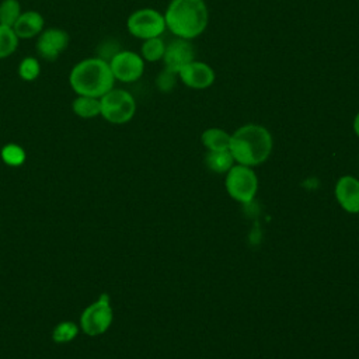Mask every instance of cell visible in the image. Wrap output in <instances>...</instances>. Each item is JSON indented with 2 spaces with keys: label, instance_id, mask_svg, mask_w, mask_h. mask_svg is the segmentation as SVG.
<instances>
[{
  "label": "cell",
  "instance_id": "ac0fdd59",
  "mask_svg": "<svg viewBox=\"0 0 359 359\" xmlns=\"http://www.w3.org/2000/svg\"><path fill=\"white\" fill-rule=\"evenodd\" d=\"M21 13L22 10L18 0H3L0 3V24L13 28Z\"/></svg>",
  "mask_w": 359,
  "mask_h": 359
},
{
  "label": "cell",
  "instance_id": "603a6c76",
  "mask_svg": "<svg viewBox=\"0 0 359 359\" xmlns=\"http://www.w3.org/2000/svg\"><path fill=\"white\" fill-rule=\"evenodd\" d=\"M175 76H177L175 73H172V72L164 69V70L158 74V77H157V86H158V88H160L161 91H168V90H171V87L175 84Z\"/></svg>",
  "mask_w": 359,
  "mask_h": 359
},
{
  "label": "cell",
  "instance_id": "6da1fadb",
  "mask_svg": "<svg viewBox=\"0 0 359 359\" xmlns=\"http://www.w3.org/2000/svg\"><path fill=\"white\" fill-rule=\"evenodd\" d=\"M69 84L76 95L101 98L114 88L115 77L108 60L101 56L87 57L77 62L69 73Z\"/></svg>",
  "mask_w": 359,
  "mask_h": 359
},
{
  "label": "cell",
  "instance_id": "7a4b0ae2",
  "mask_svg": "<svg viewBox=\"0 0 359 359\" xmlns=\"http://www.w3.org/2000/svg\"><path fill=\"white\" fill-rule=\"evenodd\" d=\"M165 27L182 39L199 36L208 27L209 11L205 0H171L164 13Z\"/></svg>",
  "mask_w": 359,
  "mask_h": 359
},
{
  "label": "cell",
  "instance_id": "30bf717a",
  "mask_svg": "<svg viewBox=\"0 0 359 359\" xmlns=\"http://www.w3.org/2000/svg\"><path fill=\"white\" fill-rule=\"evenodd\" d=\"M192 60H195V49L191 41L177 38L168 45H165L163 62L167 70L178 76V72Z\"/></svg>",
  "mask_w": 359,
  "mask_h": 359
},
{
  "label": "cell",
  "instance_id": "d6986e66",
  "mask_svg": "<svg viewBox=\"0 0 359 359\" xmlns=\"http://www.w3.org/2000/svg\"><path fill=\"white\" fill-rule=\"evenodd\" d=\"M18 36L11 27L0 24V59L11 56L18 46Z\"/></svg>",
  "mask_w": 359,
  "mask_h": 359
},
{
  "label": "cell",
  "instance_id": "7c38bea8",
  "mask_svg": "<svg viewBox=\"0 0 359 359\" xmlns=\"http://www.w3.org/2000/svg\"><path fill=\"white\" fill-rule=\"evenodd\" d=\"M335 196L346 212H359V181L356 178L349 175L339 178L335 187Z\"/></svg>",
  "mask_w": 359,
  "mask_h": 359
},
{
  "label": "cell",
  "instance_id": "2e32d148",
  "mask_svg": "<svg viewBox=\"0 0 359 359\" xmlns=\"http://www.w3.org/2000/svg\"><path fill=\"white\" fill-rule=\"evenodd\" d=\"M165 52V43L161 36L144 39L140 48V56L144 62H158L163 60Z\"/></svg>",
  "mask_w": 359,
  "mask_h": 359
},
{
  "label": "cell",
  "instance_id": "5b68a950",
  "mask_svg": "<svg viewBox=\"0 0 359 359\" xmlns=\"http://www.w3.org/2000/svg\"><path fill=\"white\" fill-rule=\"evenodd\" d=\"M126 28L129 34L142 41L161 36L165 31V20L164 14L157 11L156 8L144 7L135 10L126 20Z\"/></svg>",
  "mask_w": 359,
  "mask_h": 359
},
{
  "label": "cell",
  "instance_id": "44dd1931",
  "mask_svg": "<svg viewBox=\"0 0 359 359\" xmlns=\"http://www.w3.org/2000/svg\"><path fill=\"white\" fill-rule=\"evenodd\" d=\"M79 327L73 321H62L52 331V339L56 344H66L76 338Z\"/></svg>",
  "mask_w": 359,
  "mask_h": 359
},
{
  "label": "cell",
  "instance_id": "277c9868",
  "mask_svg": "<svg viewBox=\"0 0 359 359\" xmlns=\"http://www.w3.org/2000/svg\"><path fill=\"white\" fill-rule=\"evenodd\" d=\"M101 116L114 125L129 122L136 112V101L133 95L122 88H112L100 98Z\"/></svg>",
  "mask_w": 359,
  "mask_h": 359
},
{
  "label": "cell",
  "instance_id": "7402d4cb",
  "mask_svg": "<svg viewBox=\"0 0 359 359\" xmlns=\"http://www.w3.org/2000/svg\"><path fill=\"white\" fill-rule=\"evenodd\" d=\"M0 154H1L3 161L7 165H11V167H18V165H21L25 161V151H24V149L21 146L15 144V143L6 144L1 149Z\"/></svg>",
  "mask_w": 359,
  "mask_h": 359
},
{
  "label": "cell",
  "instance_id": "9a60e30c",
  "mask_svg": "<svg viewBox=\"0 0 359 359\" xmlns=\"http://www.w3.org/2000/svg\"><path fill=\"white\" fill-rule=\"evenodd\" d=\"M230 137L231 135H229L226 130L210 128L202 133V143L206 149H209V151L227 150L230 147Z\"/></svg>",
  "mask_w": 359,
  "mask_h": 359
},
{
  "label": "cell",
  "instance_id": "8992f818",
  "mask_svg": "<svg viewBox=\"0 0 359 359\" xmlns=\"http://www.w3.org/2000/svg\"><path fill=\"white\" fill-rule=\"evenodd\" d=\"M112 309L109 304L108 294L102 293L100 297L84 309L80 317V327L84 334L90 337L104 334L112 323Z\"/></svg>",
  "mask_w": 359,
  "mask_h": 359
},
{
  "label": "cell",
  "instance_id": "3957f363",
  "mask_svg": "<svg viewBox=\"0 0 359 359\" xmlns=\"http://www.w3.org/2000/svg\"><path fill=\"white\" fill-rule=\"evenodd\" d=\"M233 158L241 165H258L272 151V136L269 130L257 123L238 128L230 137L229 147Z\"/></svg>",
  "mask_w": 359,
  "mask_h": 359
},
{
  "label": "cell",
  "instance_id": "8fae6325",
  "mask_svg": "<svg viewBox=\"0 0 359 359\" xmlns=\"http://www.w3.org/2000/svg\"><path fill=\"white\" fill-rule=\"evenodd\" d=\"M215 70L205 62L192 60L178 72V79L189 88L205 90L215 81Z\"/></svg>",
  "mask_w": 359,
  "mask_h": 359
},
{
  "label": "cell",
  "instance_id": "ba28073f",
  "mask_svg": "<svg viewBox=\"0 0 359 359\" xmlns=\"http://www.w3.org/2000/svg\"><path fill=\"white\" fill-rule=\"evenodd\" d=\"M115 80L121 83L137 81L144 72V60L133 50H116L108 59Z\"/></svg>",
  "mask_w": 359,
  "mask_h": 359
},
{
  "label": "cell",
  "instance_id": "5bb4252c",
  "mask_svg": "<svg viewBox=\"0 0 359 359\" xmlns=\"http://www.w3.org/2000/svg\"><path fill=\"white\" fill-rule=\"evenodd\" d=\"M72 109L77 116L83 119H91L101 114V102L100 98L77 95L72 102Z\"/></svg>",
  "mask_w": 359,
  "mask_h": 359
},
{
  "label": "cell",
  "instance_id": "4fadbf2b",
  "mask_svg": "<svg viewBox=\"0 0 359 359\" xmlns=\"http://www.w3.org/2000/svg\"><path fill=\"white\" fill-rule=\"evenodd\" d=\"M18 39H31L38 36L45 29V18L39 11H22L13 27Z\"/></svg>",
  "mask_w": 359,
  "mask_h": 359
},
{
  "label": "cell",
  "instance_id": "52a82bcc",
  "mask_svg": "<svg viewBox=\"0 0 359 359\" xmlns=\"http://www.w3.org/2000/svg\"><path fill=\"white\" fill-rule=\"evenodd\" d=\"M257 177L250 167L238 164L229 170L226 177V189L236 201L243 203L252 201L257 192Z\"/></svg>",
  "mask_w": 359,
  "mask_h": 359
},
{
  "label": "cell",
  "instance_id": "e0dca14e",
  "mask_svg": "<svg viewBox=\"0 0 359 359\" xmlns=\"http://www.w3.org/2000/svg\"><path fill=\"white\" fill-rule=\"evenodd\" d=\"M233 156L230 150H215L209 151L206 156V164L215 172H226L233 165Z\"/></svg>",
  "mask_w": 359,
  "mask_h": 359
},
{
  "label": "cell",
  "instance_id": "ffe728a7",
  "mask_svg": "<svg viewBox=\"0 0 359 359\" xmlns=\"http://www.w3.org/2000/svg\"><path fill=\"white\" fill-rule=\"evenodd\" d=\"M18 77L24 81H34L41 74V65L39 60L34 56L24 57L18 65Z\"/></svg>",
  "mask_w": 359,
  "mask_h": 359
},
{
  "label": "cell",
  "instance_id": "9c48e42d",
  "mask_svg": "<svg viewBox=\"0 0 359 359\" xmlns=\"http://www.w3.org/2000/svg\"><path fill=\"white\" fill-rule=\"evenodd\" d=\"M69 46V34L62 28H46L36 36V53L48 62L56 60Z\"/></svg>",
  "mask_w": 359,
  "mask_h": 359
},
{
  "label": "cell",
  "instance_id": "cb8c5ba5",
  "mask_svg": "<svg viewBox=\"0 0 359 359\" xmlns=\"http://www.w3.org/2000/svg\"><path fill=\"white\" fill-rule=\"evenodd\" d=\"M353 130H355V133L358 135V137H359V112L355 115V118H353Z\"/></svg>",
  "mask_w": 359,
  "mask_h": 359
}]
</instances>
